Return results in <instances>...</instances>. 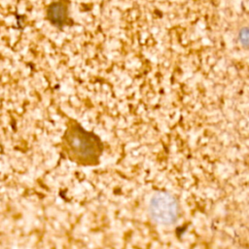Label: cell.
Returning <instances> with one entry per match:
<instances>
[{"instance_id": "obj_3", "label": "cell", "mask_w": 249, "mask_h": 249, "mask_svg": "<svg viewBox=\"0 0 249 249\" xmlns=\"http://www.w3.org/2000/svg\"><path fill=\"white\" fill-rule=\"evenodd\" d=\"M47 18L56 27L64 26L68 20L67 4L62 0L53 2L47 9Z\"/></svg>"}, {"instance_id": "obj_2", "label": "cell", "mask_w": 249, "mask_h": 249, "mask_svg": "<svg viewBox=\"0 0 249 249\" xmlns=\"http://www.w3.org/2000/svg\"><path fill=\"white\" fill-rule=\"evenodd\" d=\"M150 214L154 221L162 225L174 223L178 217V204L169 194L158 193L150 201Z\"/></svg>"}, {"instance_id": "obj_1", "label": "cell", "mask_w": 249, "mask_h": 249, "mask_svg": "<svg viewBox=\"0 0 249 249\" xmlns=\"http://www.w3.org/2000/svg\"><path fill=\"white\" fill-rule=\"evenodd\" d=\"M61 146L70 160L82 165L98 164L103 153L100 138L95 133L86 130L74 120L67 124Z\"/></svg>"}]
</instances>
